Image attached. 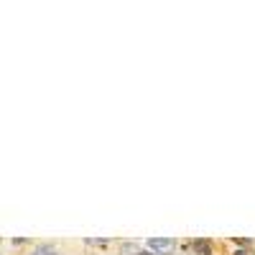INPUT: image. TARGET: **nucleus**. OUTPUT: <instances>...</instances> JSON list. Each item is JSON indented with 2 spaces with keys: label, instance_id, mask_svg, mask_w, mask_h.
Returning a JSON list of instances; mask_svg holds the SVG:
<instances>
[{
  "label": "nucleus",
  "instance_id": "1",
  "mask_svg": "<svg viewBox=\"0 0 255 255\" xmlns=\"http://www.w3.org/2000/svg\"><path fill=\"white\" fill-rule=\"evenodd\" d=\"M148 250L156 255H171L176 250V240L174 238H151L148 240Z\"/></svg>",
  "mask_w": 255,
  "mask_h": 255
},
{
  "label": "nucleus",
  "instance_id": "2",
  "mask_svg": "<svg viewBox=\"0 0 255 255\" xmlns=\"http://www.w3.org/2000/svg\"><path fill=\"white\" fill-rule=\"evenodd\" d=\"M143 250L138 248V243H123L120 245V255H140Z\"/></svg>",
  "mask_w": 255,
  "mask_h": 255
},
{
  "label": "nucleus",
  "instance_id": "3",
  "mask_svg": "<svg viewBox=\"0 0 255 255\" xmlns=\"http://www.w3.org/2000/svg\"><path fill=\"white\" fill-rule=\"evenodd\" d=\"M28 255H59V253H56L51 245H38V248H33Z\"/></svg>",
  "mask_w": 255,
  "mask_h": 255
},
{
  "label": "nucleus",
  "instance_id": "4",
  "mask_svg": "<svg viewBox=\"0 0 255 255\" xmlns=\"http://www.w3.org/2000/svg\"><path fill=\"white\" fill-rule=\"evenodd\" d=\"M191 248H194V253H202V255H212V250H209V243H204V240H197V243L191 245Z\"/></svg>",
  "mask_w": 255,
  "mask_h": 255
},
{
  "label": "nucleus",
  "instance_id": "5",
  "mask_svg": "<svg viewBox=\"0 0 255 255\" xmlns=\"http://www.w3.org/2000/svg\"><path fill=\"white\" fill-rule=\"evenodd\" d=\"M105 243H108V240H92V238L87 240V245H105Z\"/></svg>",
  "mask_w": 255,
  "mask_h": 255
},
{
  "label": "nucleus",
  "instance_id": "6",
  "mask_svg": "<svg viewBox=\"0 0 255 255\" xmlns=\"http://www.w3.org/2000/svg\"><path fill=\"white\" fill-rule=\"evenodd\" d=\"M140 255H156V253H151V250H143Z\"/></svg>",
  "mask_w": 255,
  "mask_h": 255
},
{
  "label": "nucleus",
  "instance_id": "7",
  "mask_svg": "<svg viewBox=\"0 0 255 255\" xmlns=\"http://www.w3.org/2000/svg\"><path fill=\"white\" fill-rule=\"evenodd\" d=\"M235 255H248V253H243V250H238V253H235Z\"/></svg>",
  "mask_w": 255,
  "mask_h": 255
}]
</instances>
